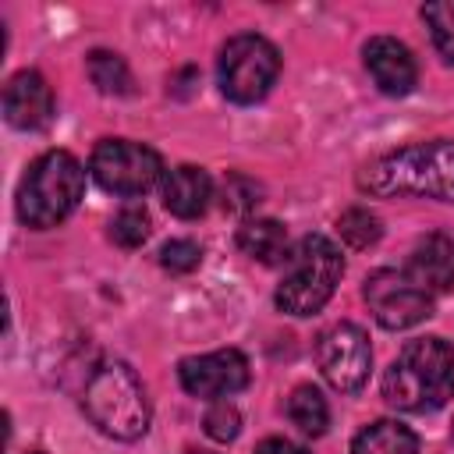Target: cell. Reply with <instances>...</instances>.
Returning a JSON list of instances; mask_svg holds the SVG:
<instances>
[{
  "label": "cell",
  "instance_id": "cell-2",
  "mask_svg": "<svg viewBox=\"0 0 454 454\" xmlns=\"http://www.w3.org/2000/svg\"><path fill=\"white\" fill-rule=\"evenodd\" d=\"M454 394V348L440 337H419L383 372V397L401 411H436Z\"/></svg>",
  "mask_w": 454,
  "mask_h": 454
},
{
  "label": "cell",
  "instance_id": "cell-6",
  "mask_svg": "<svg viewBox=\"0 0 454 454\" xmlns=\"http://www.w3.org/2000/svg\"><path fill=\"white\" fill-rule=\"evenodd\" d=\"M280 74V53L270 39L245 32L223 43L220 60H216V78L220 92L234 103H259Z\"/></svg>",
  "mask_w": 454,
  "mask_h": 454
},
{
  "label": "cell",
  "instance_id": "cell-14",
  "mask_svg": "<svg viewBox=\"0 0 454 454\" xmlns=\"http://www.w3.org/2000/svg\"><path fill=\"white\" fill-rule=\"evenodd\" d=\"M213 199V181L202 167H192V163H181L174 170L163 174V206L181 216V220H195L206 213Z\"/></svg>",
  "mask_w": 454,
  "mask_h": 454
},
{
  "label": "cell",
  "instance_id": "cell-9",
  "mask_svg": "<svg viewBox=\"0 0 454 454\" xmlns=\"http://www.w3.org/2000/svg\"><path fill=\"white\" fill-rule=\"evenodd\" d=\"M316 358H319V369H323L326 383L340 394L362 390L365 380H369V369H372L369 337L355 323H333L330 330H323L319 344H316Z\"/></svg>",
  "mask_w": 454,
  "mask_h": 454
},
{
  "label": "cell",
  "instance_id": "cell-3",
  "mask_svg": "<svg viewBox=\"0 0 454 454\" xmlns=\"http://www.w3.org/2000/svg\"><path fill=\"white\" fill-rule=\"evenodd\" d=\"M85 170L67 149L43 153L18 184V220L32 231L57 227L67 220L82 199Z\"/></svg>",
  "mask_w": 454,
  "mask_h": 454
},
{
  "label": "cell",
  "instance_id": "cell-11",
  "mask_svg": "<svg viewBox=\"0 0 454 454\" xmlns=\"http://www.w3.org/2000/svg\"><path fill=\"white\" fill-rule=\"evenodd\" d=\"M365 71L372 74L376 89L387 96H408L419 82V67L411 50L394 35H376L365 43Z\"/></svg>",
  "mask_w": 454,
  "mask_h": 454
},
{
  "label": "cell",
  "instance_id": "cell-20",
  "mask_svg": "<svg viewBox=\"0 0 454 454\" xmlns=\"http://www.w3.org/2000/svg\"><path fill=\"white\" fill-rule=\"evenodd\" d=\"M422 21L429 25L433 43H436V50L443 53V60L454 64V0L426 4V7H422Z\"/></svg>",
  "mask_w": 454,
  "mask_h": 454
},
{
  "label": "cell",
  "instance_id": "cell-21",
  "mask_svg": "<svg viewBox=\"0 0 454 454\" xmlns=\"http://www.w3.org/2000/svg\"><path fill=\"white\" fill-rule=\"evenodd\" d=\"M110 238L121 248H138L149 238V213L142 206H124L114 220H110Z\"/></svg>",
  "mask_w": 454,
  "mask_h": 454
},
{
  "label": "cell",
  "instance_id": "cell-10",
  "mask_svg": "<svg viewBox=\"0 0 454 454\" xmlns=\"http://www.w3.org/2000/svg\"><path fill=\"white\" fill-rule=\"evenodd\" d=\"M177 380L192 397H223L248 387V358L238 348H220L209 355L181 358Z\"/></svg>",
  "mask_w": 454,
  "mask_h": 454
},
{
  "label": "cell",
  "instance_id": "cell-8",
  "mask_svg": "<svg viewBox=\"0 0 454 454\" xmlns=\"http://www.w3.org/2000/svg\"><path fill=\"white\" fill-rule=\"evenodd\" d=\"M362 294L376 323L387 330H408L433 316V294L419 287L408 270H376L365 280Z\"/></svg>",
  "mask_w": 454,
  "mask_h": 454
},
{
  "label": "cell",
  "instance_id": "cell-16",
  "mask_svg": "<svg viewBox=\"0 0 454 454\" xmlns=\"http://www.w3.org/2000/svg\"><path fill=\"white\" fill-rule=\"evenodd\" d=\"M238 248L248 259L266 262V266H273V262L291 255L287 252V231L277 220H245L241 231H238Z\"/></svg>",
  "mask_w": 454,
  "mask_h": 454
},
{
  "label": "cell",
  "instance_id": "cell-24",
  "mask_svg": "<svg viewBox=\"0 0 454 454\" xmlns=\"http://www.w3.org/2000/svg\"><path fill=\"white\" fill-rule=\"evenodd\" d=\"M255 202H259V188H255L248 177L231 174V177L223 181V206H227V209H234V213H248Z\"/></svg>",
  "mask_w": 454,
  "mask_h": 454
},
{
  "label": "cell",
  "instance_id": "cell-13",
  "mask_svg": "<svg viewBox=\"0 0 454 454\" xmlns=\"http://www.w3.org/2000/svg\"><path fill=\"white\" fill-rule=\"evenodd\" d=\"M408 277L429 294H443L454 287V238L429 234L408 255Z\"/></svg>",
  "mask_w": 454,
  "mask_h": 454
},
{
  "label": "cell",
  "instance_id": "cell-7",
  "mask_svg": "<svg viewBox=\"0 0 454 454\" xmlns=\"http://www.w3.org/2000/svg\"><path fill=\"white\" fill-rule=\"evenodd\" d=\"M89 170L99 181V188H106L114 195H145L163 177V160L156 149H149L142 142L103 138L92 149Z\"/></svg>",
  "mask_w": 454,
  "mask_h": 454
},
{
  "label": "cell",
  "instance_id": "cell-22",
  "mask_svg": "<svg viewBox=\"0 0 454 454\" xmlns=\"http://www.w3.org/2000/svg\"><path fill=\"white\" fill-rule=\"evenodd\" d=\"M199 262H202V248L188 238H174L160 248V266L170 273H192Z\"/></svg>",
  "mask_w": 454,
  "mask_h": 454
},
{
  "label": "cell",
  "instance_id": "cell-4",
  "mask_svg": "<svg viewBox=\"0 0 454 454\" xmlns=\"http://www.w3.org/2000/svg\"><path fill=\"white\" fill-rule=\"evenodd\" d=\"M82 408L92 419L96 429H103L114 440H138L149 429V401L131 365L124 362H103L92 369Z\"/></svg>",
  "mask_w": 454,
  "mask_h": 454
},
{
  "label": "cell",
  "instance_id": "cell-17",
  "mask_svg": "<svg viewBox=\"0 0 454 454\" xmlns=\"http://www.w3.org/2000/svg\"><path fill=\"white\" fill-rule=\"evenodd\" d=\"M287 415H291V422H294L305 436H323L326 426H330L326 397H323L316 387H309V383H301V387L291 390V397H287Z\"/></svg>",
  "mask_w": 454,
  "mask_h": 454
},
{
  "label": "cell",
  "instance_id": "cell-23",
  "mask_svg": "<svg viewBox=\"0 0 454 454\" xmlns=\"http://www.w3.org/2000/svg\"><path fill=\"white\" fill-rule=\"evenodd\" d=\"M202 429H206V436H209V440H216V443L234 440V436H238V429H241L238 408H234V404H227V401H216V404L206 411Z\"/></svg>",
  "mask_w": 454,
  "mask_h": 454
},
{
  "label": "cell",
  "instance_id": "cell-5",
  "mask_svg": "<svg viewBox=\"0 0 454 454\" xmlns=\"http://www.w3.org/2000/svg\"><path fill=\"white\" fill-rule=\"evenodd\" d=\"M344 277V255L326 234H305L287 255V273L273 294L277 309L287 316L319 312Z\"/></svg>",
  "mask_w": 454,
  "mask_h": 454
},
{
  "label": "cell",
  "instance_id": "cell-1",
  "mask_svg": "<svg viewBox=\"0 0 454 454\" xmlns=\"http://www.w3.org/2000/svg\"><path fill=\"white\" fill-rule=\"evenodd\" d=\"M358 184L369 195H383V199L429 195V199L454 202V142L433 138V142H415V145L383 153L358 174Z\"/></svg>",
  "mask_w": 454,
  "mask_h": 454
},
{
  "label": "cell",
  "instance_id": "cell-26",
  "mask_svg": "<svg viewBox=\"0 0 454 454\" xmlns=\"http://www.w3.org/2000/svg\"><path fill=\"white\" fill-rule=\"evenodd\" d=\"M192 454H209V450H192Z\"/></svg>",
  "mask_w": 454,
  "mask_h": 454
},
{
  "label": "cell",
  "instance_id": "cell-19",
  "mask_svg": "<svg viewBox=\"0 0 454 454\" xmlns=\"http://www.w3.org/2000/svg\"><path fill=\"white\" fill-rule=\"evenodd\" d=\"M337 234H340V241L351 245V248H369V245L380 241L383 227H380V216H376V213L355 206V209H344V213L337 216Z\"/></svg>",
  "mask_w": 454,
  "mask_h": 454
},
{
  "label": "cell",
  "instance_id": "cell-15",
  "mask_svg": "<svg viewBox=\"0 0 454 454\" xmlns=\"http://www.w3.org/2000/svg\"><path fill=\"white\" fill-rule=\"evenodd\" d=\"M351 454H419V436L394 419H376L355 433Z\"/></svg>",
  "mask_w": 454,
  "mask_h": 454
},
{
  "label": "cell",
  "instance_id": "cell-18",
  "mask_svg": "<svg viewBox=\"0 0 454 454\" xmlns=\"http://www.w3.org/2000/svg\"><path fill=\"white\" fill-rule=\"evenodd\" d=\"M85 67H89V78H92V85H96L99 92H106V96H124V92H131V71H128V64H124L121 53L92 50L89 60H85Z\"/></svg>",
  "mask_w": 454,
  "mask_h": 454
},
{
  "label": "cell",
  "instance_id": "cell-12",
  "mask_svg": "<svg viewBox=\"0 0 454 454\" xmlns=\"http://www.w3.org/2000/svg\"><path fill=\"white\" fill-rule=\"evenodd\" d=\"M4 117L11 128H21V131H35L50 124L53 92L39 71H18L4 85Z\"/></svg>",
  "mask_w": 454,
  "mask_h": 454
},
{
  "label": "cell",
  "instance_id": "cell-25",
  "mask_svg": "<svg viewBox=\"0 0 454 454\" xmlns=\"http://www.w3.org/2000/svg\"><path fill=\"white\" fill-rule=\"evenodd\" d=\"M255 454H309V450L298 447V443H291V440H284V436H270V440H262L255 447Z\"/></svg>",
  "mask_w": 454,
  "mask_h": 454
}]
</instances>
